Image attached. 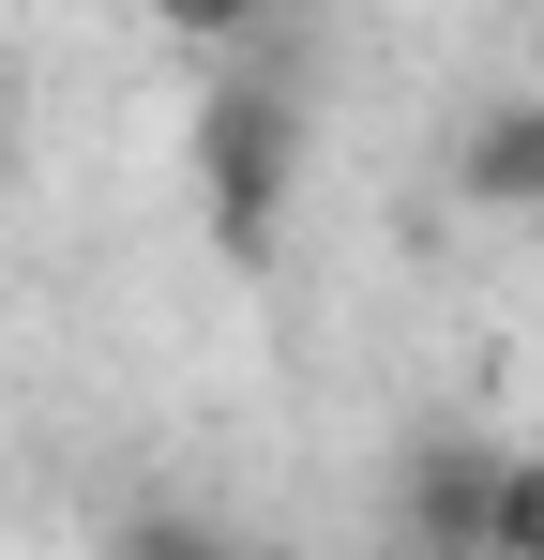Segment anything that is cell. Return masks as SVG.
<instances>
[{"instance_id":"1","label":"cell","mask_w":544,"mask_h":560,"mask_svg":"<svg viewBox=\"0 0 544 560\" xmlns=\"http://www.w3.org/2000/svg\"><path fill=\"white\" fill-rule=\"evenodd\" d=\"M287 183H303V121H287V92H272V77H227V92L197 106V228H212L227 258H272Z\"/></svg>"},{"instance_id":"2","label":"cell","mask_w":544,"mask_h":560,"mask_svg":"<svg viewBox=\"0 0 544 560\" xmlns=\"http://www.w3.org/2000/svg\"><path fill=\"white\" fill-rule=\"evenodd\" d=\"M453 197H469V212H515V228H544V92L469 106V137H453Z\"/></svg>"},{"instance_id":"3","label":"cell","mask_w":544,"mask_h":560,"mask_svg":"<svg viewBox=\"0 0 544 560\" xmlns=\"http://www.w3.org/2000/svg\"><path fill=\"white\" fill-rule=\"evenodd\" d=\"M484 500H499V455H424L409 530H424V546H484Z\"/></svg>"},{"instance_id":"4","label":"cell","mask_w":544,"mask_h":560,"mask_svg":"<svg viewBox=\"0 0 544 560\" xmlns=\"http://www.w3.org/2000/svg\"><path fill=\"white\" fill-rule=\"evenodd\" d=\"M137 15H152L167 46H243V31H272L287 0H137Z\"/></svg>"},{"instance_id":"5","label":"cell","mask_w":544,"mask_h":560,"mask_svg":"<svg viewBox=\"0 0 544 560\" xmlns=\"http://www.w3.org/2000/svg\"><path fill=\"white\" fill-rule=\"evenodd\" d=\"M484 546H499V560H530V546H544V455H499V500H484Z\"/></svg>"}]
</instances>
